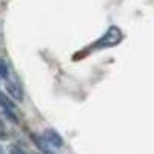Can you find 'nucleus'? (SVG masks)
<instances>
[{
  "instance_id": "nucleus-1",
  "label": "nucleus",
  "mask_w": 154,
  "mask_h": 154,
  "mask_svg": "<svg viewBox=\"0 0 154 154\" xmlns=\"http://www.w3.org/2000/svg\"><path fill=\"white\" fill-rule=\"evenodd\" d=\"M123 38V32L120 31L119 26H109L106 29V32L102 35L99 40L94 43V48L96 49H102V48H111V46H116L122 42Z\"/></svg>"
},
{
  "instance_id": "nucleus-2",
  "label": "nucleus",
  "mask_w": 154,
  "mask_h": 154,
  "mask_svg": "<svg viewBox=\"0 0 154 154\" xmlns=\"http://www.w3.org/2000/svg\"><path fill=\"white\" fill-rule=\"evenodd\" d=\"M43 137L53 148H62L63 146V137L54 130V128H46L43 131Z\"/></svg>"
},
{
  "instance_id": "nucleus-3",
  "label": "nucleus",
  "mask_w": 154,
  "mask_h": 154,
  "mask_svg": "<svg viewBox=\"0 0 154 154\" xmlns=\"http://www.w3.org/2000/svg\"><path fill=\"white\" fill-rule=\"evenodd\" d=\"M29 139L31 142L38 148V151H42L43 154H54V151L51 149V145L45 140L43 134H35V133H29Z\"/></svg>"
},
{
  "instance_id": "nucleus-4",
  "label": "nucleus",
  "mask_w": 154,
  "mask_h": 154,
  "mask_svg": "<svg viewBox=\"0 0 154 154\" xmlns=\"http://www.w3.org/2000/svg\"><path fill=\"white\" fill-rule=\"evenodd\" d=\"M6 82V91H8V94H9V97L12 99V100H17V102H22L23 100V89H22V86L16 82V80H12V79H9V80H5Z\"/></svg>"
},
{
  "instance_id": "nucleus-5",
  "label": "nucleus",
  "mask_w": 154,
  "mask_h": 154,
  "mask_svg": "<svg viewBox=\"0 0 154 154\" xmlns=\"http://www.w3.org/2000/svg\"><path fill=\"white\" fill-rule=\"evenodd\" d=\"M0 108H2L3 111H16V105L14 102H12L2 89H0Z\"/></svg>"
},
{
  "instance_id": "nucleus-6",
  "label": "nucleus",
  "mask_w": 154,
  "mask_h": 154,
  "mask_svg": "<svg viewBox=\"0 0 154 154\" xmlns=\"http://www.w3.org/2000/svg\"><path fill=\"white\" fill-rule=\"evenodd\" d=\"M0 79H3V80H9L11 77H9V66H8V63L5 59L0 57Z\"/></svg>"
},
{
  "instance_id": "nucleus-7",
  "label": "nucleus",
  "mask_w": 154,
  "mask_h": 154,
  "mask_svg": "<svg viewBox=\"0 0 154 154\" xmlns=\"http://www.w3.org/2000/svg\"><path fill=\"white\" fill-rule=\"evenodd\" d=\"M9 139V133H8V128L5 125V122L0 119V140H6Z\"/></svg>"
},
{
  "instance_id": "nucleus-8",
  "label": "nucleus",
  "mask_w": 154,
  "mask_h": 154,
  "mask_svg": "<svg viewBox=\"0 0 154 154\" xmlns=\"http://www.w3.org/2000/svg\"><path fill=\"white\" fill-rule=\"evenodd\" d=\"M9 152H11V154H26V152H25L20 146H17V145H11Z\"/></svg>"
},
{
  "instance_id": "nucleus-9",
  "label": "nucleus",
  "mask_w": 154,
  "mask_h": 154,
  "mask_svg": "<svg viewBox=\"0 0 154 154\" xmlns=\"http://www.w3.org/2000/svg\"><path fill=\"white\" fill-rule=\"evenodd\" d=\"M0 154H6V151L3 149V146H2V145H0Z\"/></svg>"
}]
</instances>
